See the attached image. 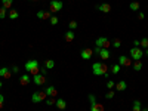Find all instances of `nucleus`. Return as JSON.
<instances>
[{
    "instance_id": "nucleus-1",
    "label": "nucleus",
    "mask_w": 148,
    "mask_h": 111,
    "mask_svg": "<svg viewBox=\"0 0 148 111\" xmlns=\"http://www.w3.org/2000/svg\"><path fill=\"white\" fill-rule=\"evenodd\" d=\"M110 67L105 64V62H102V61H98V62H93L92 65V73L93 76H104L105 79L110 77Z\"/></svg>"
},
{
    "instance_id": "nucleus-2",
    "label": "nucleus",
    "mask_w": 148,
    "mask_h": 111,
    "mask_svg": "<svg viewBox=\"0 0 148 111\" xmlns=\"http://www.w3.org/2000/svg\"><path fill=\"white\" fill-rule=\"evenodd\" d=\"M24 68H25V71H27L30 76H36V74L40 73V65H39L37 59H28V61L25 62Z\"/></svg>"
},
{
    "instance_id": "nucleus-3",
    "label": "nucleus",
    "mask_w": 148,
    "mask_h": 111,
    "mask_svg": "<svg viewBox=\"0 0 148 111\" xmlns=\"http://www.w3.org/2000/svg\"><path fill=\"white\" fill-rule=\"evenodd\" d=\"M89 101H90V111H105V107H104V104H101V102L96 101V98H95V95H89Z\"/></svg>"
},
{
    "instance_id": "nucleus-4",
    "label": "nucleus",
    "mask_w": 148,
    "mask_h": 111,
    "mask_svg": "<svg viewBox=\"0 0 148 111\" xmlns=\"http://www.w3.org/2000/svg\"><path fill=\"white\" fill-rule=\"evenodd\" d=\"M48 99V95L45 90H40V92H34L31 95V101L34 102V104H39V102H45Z\"/></svg>"
},
{
    "instance_id": "nucleus-5",
    "label": "nucleus",
    "mask_w": 148,
    "mask_h": 111,
    "mask_svg": "<svg viewBox=\"0 0 148 111\" xmlns=\"http://www.w3.org/2000/svg\"><path fill=\"white\" fill-rule=\"evenodd\" d=\"M130 58H132L133 59V61H141V58L145 55V52H144V50L141 49V47H132V49H130Z\"/></svg>"
},
{
    "instance_id": "nucleus-6",
    "label": "nucleus",
    "mask_w": 148,
    "mask_h": 111,
    "mask_svg": "<svg viewBox=\"0 0 148 111\" xmlns=\"http://www.w3.org/2000/svg\"><path fill=\"white\" fill-rule=\"evenodd\" d=\"M95 45H96V47H99V49H110L111 41L107 37H98L95 40Z\"/></svg>"
},
{
    "instance_id": "nucleus-7",
    "label": "nucleus",
    "mask_w": 148,
    "mask_h": 111,
    "mask_svg": "<svg viewBox=\"0 0 148 111\" xmlns=\"http://www.w3.org/2000/svg\"><path fill=\"white\" fill-rule=\"evenodd\" d=\"M62 2L61 0H50V5H49V12L50 13H56L62 9Z\"/></svg>"
},
{
    "instance_id": "nucleus-8",
    "label": "nucleus",
    "mask_w": 148,
    "mask_h": 111,
    "mask_svg": "<svg viewBox=\"0 0 148 111\" xmlns=\"http://www.w3.org/2000/svg\"><path fill=\"white\" fill-rule=\"evenodd\" d=\"M95 53H96L102 61H107V59H110V49H99V47H95V50H93Z\"/></svg>"
},
{
    "instance_id": "nucleus-9",
    "label": "nucleus",
    "mask_w": 148,
    "mask_h": 111,
    "mask_svg": "<svg viewBox=\"0 0 148 111\" xmlns=\"http://www.w3.org/2000/svg\"><path fill=\"white\" fill-rule=\"evenodd\" d=\"M93 50L90 47H86V49H82V52H80V58L83 59V61H89V59H92L93 56Z\"/></svg>"
},
{
    "instance_id": "nucleus-10",
    "label": "nucleus",
    "mask_w": 148,
    "mask_h": 111,
    "mask_svg": "<svg viewBox=\"0 0 148 111\" xmlns=\"http://www.w3.org/2000/svg\"><path fill=\"white\" fill-rule=\"evenodd\" d=\"M33 83L36 84V86H43V84L46 83V76H43V74H36V76H33Z\"/></svg>"
},
{
    "instance_id": "nucleus-11",
    "label": "nucleus",
    "mask_w": 148,
    "mask_h": 111,
    "mask_svg": "<svg viewBox=\"0 0 148 111\" xmlns=\"http://www.w3.org/2000/svg\"><path fill=\"white\" fill-rule=\"evenodd\" d=\"M119 64L121 67H130V65H132V58L126 56V55H120L119 56Z\"/></svg>"
},
{
    "instance_id": "nucleus-12",
    "label": "nucleus",
    "mask_w": 148,
    "mask_h": 111,
    "mask_svg": "<svg viewBox=\"0 0 148 111\" xmlns=\"http://www.w3.org/2000/svg\"><path fill=\"white\" fill-rule=\"evenodd\" d=\"M0 77L2 79H11L12 77V71H11V68L9 67H2L0 68Z\"/></svg>"
},
{
    "instance_id": "nucleus-13",
    "label": "nucleus",
    "mask_w": 148,
    "mask_h": 111,
    "mask_svg": "<svg viewBox=\"0 0 148 111\" xmlns=\"http://www.w3.org/2000/svg\"><path fill=\"white\" fill-rule=\"evenodd\" d=\"M36 16H37V19H42V21H46V19H50V16H52V13H50L49 11H39V12L36 13Z\"/></svg>"
},
{
    "instance_id": "nucleus-14",
    "label": "nucleus",
    "mask_w": 148,
    "mask_h": 111,
    "mask_svg": "<svg viewBox=\"0 0 148 111\" xmlns=\"http://www.w3.org/2000/svg\"><path fill=\"white\" fill-rule=\"evenodd\" d=\"M96 9L102 13H110L111 12V5L110 3H101V5L96 6Z\"/></svg>"
},
{
    "instance_id": "nucleus-15",
    "label": "nucleus",
    "mask_w": 148,
    "mask_h": 111,
    "mask_svg": "<svg viewBox=\"0 0 148 111\" xmlns=\"http://www.w3.org/2000/svg\"><path fill=\"white\" fill-rule=\"evenodd\" d=\"M114 89H116V92H125V90L127 89V83H126L125 80H119V82L116 83Z\"/></svg>"
},
{
    "instance_id": "nucleus-16",
    "label": "nucleus",
    "mask_w": 148,
    "mask_h": 111,
    "mask_svg": "<svg viewBox=\"0 0 148 111\" xmlns=\"http://www.w3.org/2000/svg\"><path fill=\"white\" fill-rule=\"evenodd\" d=\"M30 82H31V76L28 73L22 74L19 77V84H21V86H27V84H30Z\"/></svg>"
},
{
    "instance_id": "nucleus-17",
    "label": "nucleus",
    "mask_w": 148,
    "mask_h": 111,
    "mask_svg": "<svg viewBox=\"0 0 148 111\" xmlns=\"http://www.w3.org/2000/svg\"><path fill=\"white\" fill-rule=\"evenodd\" d=\"M45 92H46V95H48V96H54V98H55V96L58 95V90H56V88L54 86V84L48 86V88L45 89Z\"/></svg>"
},
{
    "instance_id": "nucleus-18",
    "label": "nucleus",
    "mask_w": 148,
    "mask_h": 111,
    "mask_svg": "<svg viewBox=\"0 0 148 111\" xmlns=\"http://www.w3.org/2000/svg\"><path fill=\"white\" fill-rule=\"evenodd\" d=\"M56 108L58 110H61V111H62V110H65L67 108V102H65V99H62V98H61V99H56Z\"/></svg>"
},
{
    "instance_id": "nucleus-19",
    "label": "nucleus",
    "mask_w": 148,
    "mask_h": 111,
    "mask_svg": "<svg viewBox=\"0 0 148 111\" xmlns=\"http://www.w3.org/2000/svg\"><path fill=\"white\" fill-rule=\"evenodd\" d=\"M7 16H9V19H18L19 18V12L16 9H9V13H7Z\"/></svg>"
},
{
    "instance_id": "nucleus-20",
    "label": "nucleus",
    "mask_w": 148,
    "mask_h": 111,
    "mask_svg": "<svg viewBox=\"0 0 148 111\" xmlns=\"http://www.w3.org/2000/svg\"><path fill=\"white\" fill-rule=\"evenodd\" d=\"M65 41H68V43H71V41H74V31L73 30H68L65 33Z\"/></svg>"
},
{
    "instance_id": "nucleus-21",
    "label": "nucleus",
    "mask_w": 148,
    "mask_h": 111,
    "mask_svg": "<svg viewBox=\"0 0 148 111\" xmlns=\"http://www.w3.org/2000/svg\"><path fill=\"white\" fill-rule=\"evenodd\" d=\"M132 111H142V102L136 99L133 101V105H132Z\"/></svg>"
},
{
    "instance_id": "nucleus-22",
    "label": "nucleus",
    "mask_w": 148,
    "mask_h": 111,
    "mask_svg": "<svg viewBox=\"0 0 148 111\" xmlns=\"http://www.w3.org/2000/svg\"><path fill=\"white\" fill-rule=\"evenodd\" d=\"M120 70H121V65H120V64H114V65H111V67H110L111 74H119V73H120Z\"/></svg>"
},
{
    "instance_id": "nucleus-23",
    "label": "nucleus",
    "mask_w": 148,
    "mask_h": 111,
    "mask_svg": "<svg viewBox=\"0 0 148 111\" xmlns=\"http://www.w3.org/2000/svg\"><path fill=\"white\" fill-rule=\"evenodd\" d=\"M129 7H130L133 12H139V9H141V5H139V2H132V3L129 5Z\"/></svg>"
},
{
    "instance_id": "nucleus-24",
    "label": "nucleus",
    "mask_w": 148,
    "mask_h": 111,
    "mask_svg": "<svg viewBox=\"0 0 148 111\" xmlns=\"http://www.w3.org/2000/svg\"><path fill=\"white\" fill-rule=\"evenodd\" d=\"M2 5H3V7H6V9L9 11L13 6V0H2Z\"/></svg>"
},
{
    "instance_id": "nucleus-25",
    "label": "nucleus",
    "mask_w": 148,
    "mask_h": 111,
    "mask_svg": "<svg viewBox=\"0 0 148 111\" xmlns=\"http://www.w3.org/2000/svg\"><path fill=\"white\" fill-rule=\"evenodd\" d=\"M54 67H55V61H52V59H46V61H45V68L52 70Z\"/></svg>"
},
{
    "instance_id": "nucleus-26",
    "label": "nucleus",
    "mask_w": 148,
    "mask_h": 111,
    "mask_svg": "<svg viewBox=\"0 0 148 111\" xmlns=\"http://www.w3.org/2000/svg\"><path fill=\"white\" fill-rule=\"evenodd\" d=\"M133 70L135 71H141L142 70V62L141 61H133Z\"/></svg>"
},
{
    "instance_id": "nucleus-27",
    "label": "nucleus",
    "mask_w": 148,
    "mask_h": 111,
    "mask_svg": "<svg viewBox=\"0 0 148 111\" xmlns=\"http://www.w3.org/2000/svg\"><path fill=\"white\" fill-rule=\"evenodd\" d=\"M6 16H7V9L2 6V7H0V19H5Z\"/></svg>"
},
{
    "instance_id": "nucleus-28",
    "label": "nucleus",
    "mask_w": 148,
    "mask_h": 111,
    "mask_svg": "<svg viewBox=\"0 0 148 111\" xmlns=\"http://www.w3.org/2000/svg\"><path fill=\"white\" fill-rule=\"evenodd\" d=\"M45 102H46V105H55L56 104V99L54 96H48V99Z\"/></svg>"
},
{
    "instance_id": "nucleus-29",
    "label": "nucleus",
    "mask_w": 148,
    "mask_h": 111,
    "mask_svg": "<svg viewBox=\"0 0 148 111\" xmlns=\"http://www.w3.org/2000/svg\"><path fill=\"white\" fill-rule=\"evenodd\" d=\"M114 95H116V90H108L107 93H105V99H113V98H114Z\"/></svg>"
},
{
    "instance_id": "nucleus-30",
    "label": "nucleus",
    "mask_w": 148,
    "mask_h": 111,
    "mask_svg": "<svg viewBox=\"0 0 148 111\" xmlns=\"http://www.w3.org/2000/svg\"><path fill=\"white\" fill-rule=\"evenodd\" d=\"M58 22H59V19H58V16H55V15H52V16H50V25H58Z\"/></svg>"
},
{
    "instance_id": "nucleus-31",
    "label": "nucleus",
    "mask_w": 148,
    "mask_h": 111,
    "mask_svg": "<svg viewBox=\"0 0 148 111\" xmlns=\"http://www.w3.org/2000/svg\"><path fill=\"white\" fill-rule=\"evenodd\" d=\"M114 86H116V82H113V80H108V82H107V89H108V90L114 89Z\"/></svg>"
},
{
    "instance_id": "nucleus-32",
    "label": "nucleus",
    "mask_w": 148,
    "mask_h": 111,
    "mask_svg": "<svg viewBox=\"0 0 148 111\" xmlns=\"http://www.w3.org/2000/svg\"><path fill=\"white\" fill-rule=\"evenodd\" d=\"M139 41H141V47L148 49V39H147V37H144L142 40H139Z\"/></svg>"
},
{
    "instance_id": "nucleus-33",
    "label": "nucleus",
    "mask_w": 148,
    "mask_h": 111,
    "mask_svg": "<svg viewBox=\"0 0 148 111\" xmlns=\"http://www.w3.org/2000/svg\"><path fill=\"white\" fill-rule=\"evenodd\" d=\"M111 45L114 46V47H120V46H121V40H120V39H114Z\"/></svg>"
},
{
    "instance_id": "nucleus-34",
    "label": "nucleus",
    "mask_w": 148,
    "mask_h": 111,
    "mask_svg": "<svg viewBox=\"0 0 148 111\" xmlns=\"http://www.w3.org/2000/svg\"><path fill=\"white\" fill-rule=\"evenodd\" d=\"M68 28L74 31V30L77 28V22H76V21H70V24H68Z\"/></svg>"
},
{
    "instance_id": "nucleus-35",
    "label": "nucleus",
    "mask_w": 148,
    "mask_h": 111,
    "mask_svg": "<svg viewBox=\"0 0 148 111\" xmlns=\"http://www.w3.org/2000/svg\"><path fill=\"white\" fill-rule=\"evenodd\" d=\"M11 71H12V74H18V73H19V67H18V65L11 67Z\"/></svg>"
},
{
    "instance_id": "nucleus-36",
    "label": "nucleus",
    "mask_w": 148,
    "mask_h": 111,
    "mask_svg": "<svg viewBox=\"0 0 148 111\" xmlns=\"http://www.w3.org/2000/svg\"><path fill=\"white\" fill-rule=\"evenodd\" d=\"M3 105H5V98H3L2 93H0V111L3 110Z\"/></svg>"
},
{
    "instance_id": "nucleus-37",
    "label": "nucleus",
    "mask_w": 148,
    "mask_h": 111,
    "mask_svg": "<svg viewBox=\"0 0 148 111\" xmlns=\"http://www.w3.org/2000/svg\"><path fill=\"white\" fill-rule=\"evenodd\" d=\"M40 74H43V76H46V74H48V68H45V67L42 68V67H40Z\"/></svg>"
},
{
    "instance_id": "nucleus-38",
    "label": "nucleus",
    "mask_w": 148,
    "mask_h": 111,
    "mask_svg": "<svg viewBox=\"0 0 148 111\" xmlns=\"http://www.w3.org/2000/svg\"><path fill=\"white\" fill-rule=\"evenodd\" d=\"M138 18H139V19H144V18H145V13H144V12H138Z\"/></svg>"
},
{
    "instance_id": "nucleus-39",
    "label": "nucleus",
    "mask_w": 148,
    "mask_h": 111,
    "mask_svg": "<svg viewBox=\"0 0 148 111\" xmlns=\"http://www.w3.org/2000/svg\"><path fill=\"white\" fill-rule=\"evenodd\" d=\"M133 46H135V47H141V41H139V40H135V41H133Z\"/></svg>"
},
{
    "instance_id": "nucleus-40",
    "label": "nucleus",
    "mask_w": 148,
    "mask_h": 111,
    "mask_svg": "<svg viewBox=\"0 0 148 111\" xmlns=\"http://www.w3.org/2000/svg\"><path fill=\"white\" fill-rule=\"evenodd\" d=\"M145 56H148V49H145Z\"/></svg>"
},
{
    "instance_id": "nucleus-41",
    "label": "nucleus",
    "mask_w": 148,
    "mask_h": 111,
    "mask_svg": "<svg viewBox=\"0 0 148 111\" xmlns=\"http://www.w3.org/2000/svg\"><path fill=\"white\" fill-rule=\"evenodd\" d=\"M31 2H33V3H37V2H39V0H31Z\"/></svg>"
},
{
    "instance_id": "nucleus-42",
    "label": "nucleus",
    "mask_w": 148,
    "mask_h": 111,
    "mask_svg": "<svg viewBox=\"0 0 148 111\" xmlns=\"http://www.w3.org/2000/svg\"><path fill=\"white\" fill-rule=\"evenodd\" d=\"M2 86H3V82H2V80H0V88H2Z\"/></svg>"
},
{
    "instance_id": "nucleus-43",
    "label": "nucleus",
    "mask_w": 148,
    "mask_h": 111,
    "mask_svg": "<svg viewBox=\"0 0 148 111\" xmlns=\"http://www.w3.org/2000/svg\"><path fill=\"white\" fill-rule=\"evenodd\" d=\"M142 111H148V108H142Z\"/></svg>"
}]
</instances>
